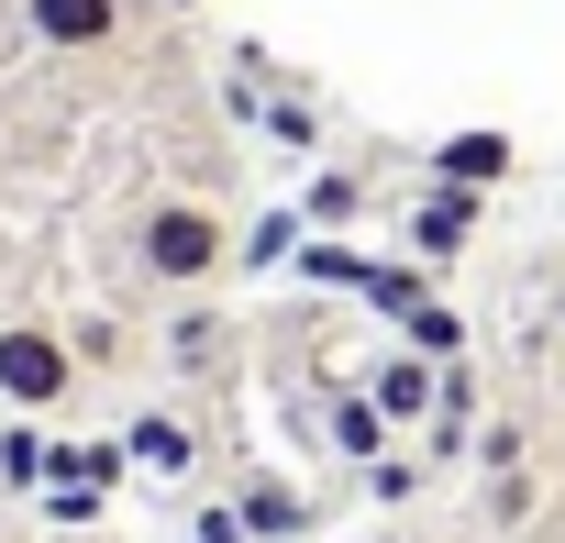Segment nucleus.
<instances>
[{
  "label": "nucleus",
  "mask_w": 565,
  "mask_h": 543,
  "mask_svg": "<svg viewBox=\"0 0 565 543\" xmlns=\"http://www.w3.org/2000/svg\"><path fill=\"white\" fill-rule=\"evenodd\" d=\"M222 211L211 200H145L134 211V278L145 289H211L222 278Z\"/></svg>",
  "instance_id": "f257e3e1"
},
{
  "label": "nucleus",
  "mask_w": 565,
  "mask_h": 543,
  "mask_svg": "<svg viewBox=\"0 0 565 543\" xmlns=\"http://www.w3.org/2000/svg\"><path fill=\"white\" fill-rule=\"evenodd\" d=\"M67 344H78V377H111L122 366V333L111 322H67Z\"/></svg>",
  "instance_id": "6e6552de"
},
{
  "label": "nucleus",
  "mask_w": 565,
  "mask_h": 543,
  "mask_svg": "<svg viewBox=\"0 0 565 543\" xmlns=\"http://www.w3.org/2000/svg\"><path fill=\"white\" fill-rule=\"evenodd\" d=\"M377 411H388V422H422V411H433V366H422V355H388V366H377Z\"/></svg>",
  "instance_id": "0eeeda50"
},
{
  "label": "nucleus",
  "mask_w": 565,
  "mask_h": 543,
  "mask_svg": "<svg viewBox=\"0 0 565 543\" xmlns=\"http://www.w3.org/2000/svg\"><path fill=\"white\" fill-rule=\"evenodd\" d=\"M134 455H145V466H178L189 444H178V422H134Z\"/></svg>",
  "instance_id": "1a4fd4ad"
},
{
  "label": "nucleus",
  "mask_w": 565,
  "mask_h": 543,
  "mask_svg": "<svg viewBox=\"0 0 565 543\" xmlns=\"http://www.w3.org/2000/svg\"><path fill=\"white\" fill-rule=\"evenodd\" d=\"M554 322H565V278H554Z\"/></svg>",
  "instance_id": "9d476101"
},
{
  "label": "nucleus",
  "mask_w": 565,
  "mask_h": 543,
  "mask_svg": "<svg viewBox=\"0 0 565 543\" xmlns=\"http://www.w3.org/2000/svg\"><path fill=\"white\" fill-rule=\"evenodd\" d=\"M0 400H12V411H67L78 400L67 322H0Z\"/></svg>",
  "instance_id": "f03ea898"
},
{
  "label": "nucleus",
  "mask_w": 565,
  "mask_h": 543,
  "mask_svg": "<svg viewBox=\"0 0 565 543\" xmlns=\"http://www.w3.org/2000/svg\"><path fill=\"white\" fill-rule=\"evenodd\" d=\"M167 355H178L189 377H211V366H233V322H222V311H178V333H167Z\"/></svg>",
  "instance_id": "39448f33"
},
{
  "label": "nucleus",
  "mask_w": 565,
  "mask_h": 543,
  "mask_svg": "<svg viewBox=\"0 0 565 543\" xmlns=\"http://www.w3.org/2000/svg\"><path fill=\"white\" fill-rule=\"evenodd\" d=\"M12 23L45 45V56H100L134 34V0H12Z\"/></svg>",
  "instance_id": "7ed1b4c3"
},
{
  "label": "nucleus",
  "mask_w": 565,
  "mask_h": 543,
  "mask_svg": "<svg viewBox=\"0 0 565 543\" xmlns=\"http://www.w3.org/2000/svg\"><path fill=\"white\" fill-rule=\"evenodd\" d=\"M433 178L444 189H499L510 178V134H444L433 145Z\"/></svg>",
  "instance_id": "20e7f679"
},
{
  "label": "nucleus",
  "mask_w": 565,
  "mask_h": 543,
  "mask_svg": "<svg viewBox=\"0 0 565 543\" xmlns=\"http://www.w3.org/2000/svg\"><path fill=\"white\" fill-rule=\"evenodd\" d=\"M411 233H422V255H455V244H466V233H477V189H433V200H422V222H411Z\"/></svg>",
  "instance_id": "423d86ee"
}]
</instances>
